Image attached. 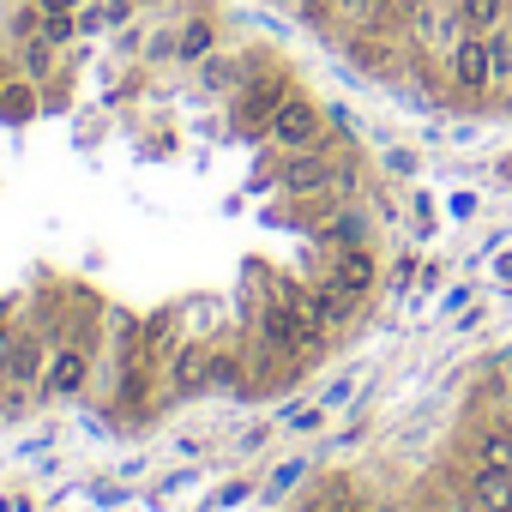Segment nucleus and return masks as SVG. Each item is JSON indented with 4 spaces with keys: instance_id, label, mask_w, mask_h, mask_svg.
Segmentation results:
<instances>
[{
    "instance_id": "4be33fe9",
    "label": "nucleus",
    "mask_w": 512,
    "mask_h": 512,
    "mask_svg": "<svg viewBox=\"0 0 512 512\" xmlns=\"http://www.w3.org/2000/svg\"><path fill=\"white\" fill-rule=\"evenodd\" d=\"M13 350H19V332H13L7 320H0V368H7V356H13Z\"/></svg>"
},
{
    "instance_id": "20e7f679",
    "label": "nucleus",
    "mask_w": 512,
    "mask_h": 512,
    "mask_svg": "<svg viewBox=\"0 0 512 512\" xmlns=\"http://www.w3.org/2000/svg\"><path fill=\"white\" fill-rule=\"evenodd\" d=\"M290 79L284 73H247L235 91V127H272V115L284 109Z\"/></svg>"
},
{
    "instance_id": "6ab92c4d",
    "label": "nucleus",
    "mask_w": 512,
    "mask_h": 512,
    "mask_svg": "<svg viewBox=\"0 0 512 512\" xmlns=\"http://www.w3.org/2000/svg\"><path fill=\"white\" fill-rule=\"evenodd\" d=\"M0 115H7V121L31 115V85H7V97H0Z\"/></svg>"
},
{
    "instance_id": "f03ea898",
    "label": "nucleus",
    "mask_w": 512,
    "mask_h": 512,
    "mask_svg": "<svg viewBox=\"0 0 512 512\" xmlns=\"http://www.w3.org/2000/svg\"><path fill=\"white\" fill-rule=\"evenodd\" d=\"M266 139H272V151L278 157H302V151H320V145H332L326 139V109L314 103V97H284V109L272 115V127H266Z\"/></svg>"
},
{
    "instance_id": "423d86ee",
    "label": "nucleus",
    "mask_w": 512,
    "mask_h": 512,
    "mask_svg": "<svg viewBox=\"0 0 512 512\" xmlns=\"http://www.w3.org/2000/svg\"><path fill=\"white\" fill-rule=\"evenodd\" d=\"M356 308H362V296H356V290H344V284L320 278V284L302 296V308H296V314H308V320H314V326H326V332H344V326L356 320Z\"/></svg>"
},
{
    "instance_id": "9b49d317",
    "label": "nucleus",
    "mask_w": 512,
    "mask_h": 512,
    "mask_svg": "<svg viewBox=\"0 0 512 512\" xmlns=\"http://www.w3.org/2000/svg\"><path fill=\"white\" fill-rule=\"evenodd\" d=\"M488 97H512V25L488 31Z\"/></svg>"
},
{
    "instance_id": "f3484780",
    "label": "nucleus",
    "mask_w": 512,
    "mask_h": 512,
    "mask_svg": "<svg viewBox=\"0 0 512 512\" xmlns=\"http://www.w3.org/2000/svg\"><path fill=\"white\" fill-rule=\"evenodd\" d=\"M308 470H314L308 458H284V464H278V476L266 482V500H284V494H290V488H296V482H302Z\"/></svg>"
},
{
    "instance_id": "9d476101",
    "label": "nucleus",
    "mask_w": 512,
    "mask_h": 512,
    "mask_svg": "<svg viewBox=\"0 0 512 512\" xmlns=\"http://www.w3.org/2000/svg\"><path fill=\"white\" fill-rule=\"evenodd\" d=\"M211 49H217V19H187L181 31H175V61H187V67H199V61H211Z\"/></svg>"
},
{
    "instance_id": "a211bd4d",
    "label": "nucleus",
    "mask_w": 512,
    "mask_h": 512,
    "mask_svg": "<svg viewBox=\"0 0 512 512\" xmlns=\"http://www.w3.org/2000/svg\"><path fill=\"white\" fill-rule=\"evenodd\" d=\"M199 67H205V85H211V91H235V85H241V79H235V73H241L235 61H199Z\"/></svg>"
},
{
    "instance_id": "b1692460",
    "label": "nucleus",
    "mask_w": 512,
    "mask_h": 512,
    "mask_svg": "<svg viewBox=\"0 0 512 512\" xmlns=\"http://www.w3.org/2000/svg\"><path fill=\"white\" fill-rule=\"evenodd\" d=\"M494 272H500V278H506V284H512V253H506V260H500V266H494Z\"/></svg>"
},
{
    "instance_id": "2eb2a0df",
    "label": "nucleus",
    "mask_w": 512,
    "mask_h": 512,
    "mask_svg": "<svg viewBox=\"0 0 512 512\" xmlns=\"http://www.w3.org/2000/svg\"><path fill=\"white\" fill-rule=\"evenodd\" d=\"M326 241H332V247H368V217L344 205V211L332 217V229H326Z\"/></svg>"
},
{
    "instance_id": "6e6552de",
    "label": "nucleus",
    "mask_w": 512,
    "mask_h": 512,
    "mask_svg": "<svg viewBox=\"0 0 512 512\" xmlns=\"http://www.w3.org/2000/svg\"><path fill=\"white\" fill-rule=\"evenodd\" d=\"M464 500L476 512H512V464H476Z\"/></svg>"
},
{
    "instance_id": "39448f33",
    "label": "nucleus",
    "mask_w": 512,
    "mask_h": 512,
    "mask_svg": "<svg viewBox=\"0 0 512 512\" xmlns=\"http://www.w3.org/2000/svg\"><path fill=\"white\" fill-rule=\"evenodd\" d=\"M440 73H446V85H452V91H464V97H488V37L464 31V37H458V49L440 61Z\"/></svg>"
},
{
    "instance_id": "412c9836",
    "label": "nucleus",
    "mask_w": 512,
    "mask_h": 512,
    "mask_svg": "<svg viewBox=\"0 0 512 512\" xmlns=\"http://www.w3.org/2000/svg\"><path fill=\"white\" fill-rule=\"evenodd\" d=\"M494 410H500V422H512V380L500 374V386H494Z\"/></svg>"
},
{
    "instance_id": "7ed1b4c3",
    "label": "nucleus",
    "mask_w": 512,
    "mask_h": 512,
    "mask_svg": "<svg viewBox=\"0 0 512 512\" xmlns=\"http://www.w3.org/2000/svg\"><path fill=\"white\" fill-rule=\"evenodd\" d=\"M85 380H91V332L85 338H61L49 350V362H43V398H73V392H85Z\"/></svg>"
},
{
    "instance_id": "a878e982",
    "label": "nucleus",
    "mask_w": 512,
    "mask_h": 512,
    "mask_svg": "<svg viewBox=\"0 0 512 512\" xmlns=\"http://www.w3.org/2000/svg\"><path fill=\"white\" fill-rule=\"evenodd\" d=\"M374 512H398V506H374Z\"/></svg>"
},
{
    "instance_id": "dca6fc26",
    "label": "nucleus",
    "mask_w": 512,
    "mask_h": 512,
    "mask_svg": "<svg viewBox=\"0 0 512 512\" xmlns=\"http://www.w3.org/2000/svg\"><path fill=\"white\" fill-rule=\"evenodd\" d=\"M19 67H25L31 79H49V67H55V43H49V37H31V43H19Z\"/></svg>"
},
{
    "instance_id": "5701e85b",
    "label": "nucleus",
    "mask_w": 512,
    "mask_h": 512,
    "mask_svg": "<svg viewBox=\"0 0 512 512\" xmlns=\"http://www.w3.org/2000/svg\"><path fill=\"white\" fill-rule=\"evenodd\" d=\"M43 13H79V7H91V0H37Z\"/></svg>"
},
{
    "instance_id": "aec40b11",
    "label": "nucleus",
    "mask_w": 512,
    "mask_h": 512,
    "mask_svg": "<svg viewBox=\"0 0 512 512\" xmlns=\"http://www.w3.org/2000/svg\"><path fill=\"white\" fill-rule=\"evenodd\" d=\"M326 422V404H296L290 410V428H320Z\"/></svg>"
},
{
    "instance_id": "0eeeda50",
    "label": "nucleus",
    "mask_w": 512,
    "mask_h": 512,
    "mask_svg": "<svg viewBox=\"0 0 512 512\" xmlns=\"http://www.w3.org/2000/svg\"><path fill=\"white\" fill-rule=\"evenodd\" d=\"M169 398H193V392H211V344H181L169 374H163Z\"/></svg>"
},
{
    "instance_id": "f8f14e48",
    "label": "nucleus",
    "mask_w": 512,
    "mask_h": 512,
    "mask_svg": "<svg viewBox=\"0 0 512 512\" xmlns=\"http://www.w3.org/2000/svg\"><path fill=\"white\" fill-rule=\"evenodd\" d=\"M326 7L344 19V25H356V31H386L398 13H392V0H326Z\"/></svg>"
},
{
    "instance_id": "4468645a",
    "label": "nucleus",
    "mask_w": 512,
    "mask_h": 512,
    "mask_svg": "<svg viewBox=\"0 0 512 512\" xmlns=\"http://www.w3.org/2000/svg\"><path fill=\"white\" fill-rule=\"evenodd\" d=\"M211 392H247V362L229 350H211Z\"/></svg>"
},
{
    "instance_id": "1a4fd4ad",
    "label": "nucleus",
    "mask_w": 512,
    "mask_h": 512,
    "mask_svg": "<svg viewBox=\"0 0 512 512\" xmlns=\"http://www.w3.org/2000/svg\"><path fill=\"white\" fill-rule=\"evenodd\" d=\"M374 272H380V266H374L368 247H338V253H332V272H320V278H332V284L368 296V290H374Z\"/></svg>"
},
{
    "instance_id": "ddd939ff",
    "label": "nucleus",
    "mask_w": 512,
    "mask_h": 512,
    "mask_svg": "<svg viewBox=\"0 0 512 512\" xmlns=\"http://www.w3.org/2000/svg\"><path fill=\"white\" fill-rule=\"evenodd\" d=\"M458 19H464V31L488 37L500 25H512V0H458Z\"/></svg>"
},
{
    "instance_id": "f257e3e1",
    "label": "nucleus",
    "mask_w": 512,
    "mask_h": 512,
    "mask_svg": "<svg viewBox=\"0 0 512 512\" xmlns=\"http://www.w3.org/2000/svg\"><path fill=\"white\" fill-rule=\"evenodd\" d=\"M398 25H404L410 49H416V55H428V61H446V55L458 49V37H464L458 0H416V7H410Z\"/></svg>"
},
{
    "instance_id": "393cba45",
    "label": "nucleus",
    "mask_w": 512,
    "mask_h": 512,
    "mask_svg": "<svg viewBox=\"0 0 512 512\" xmlns=\"http://www.w3.org/2000/svg\"><path fill=\"white\" fill-rule=\"evenodd\" d=\"M440 512H476V506H470V500H464V506H458V500H452V506H440Z\"/></svg>"
}]
</instances>
